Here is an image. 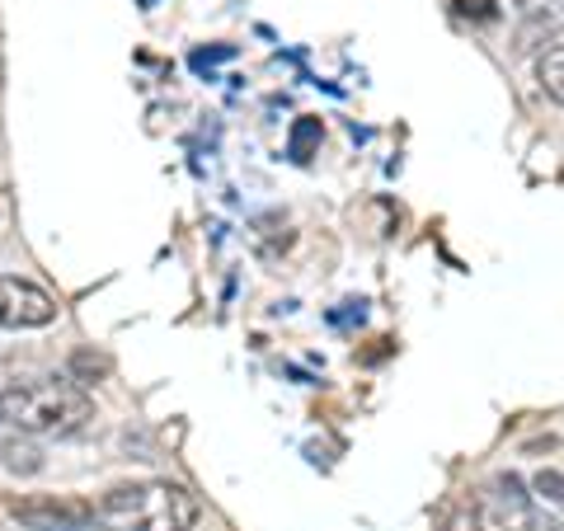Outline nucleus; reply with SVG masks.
<instances>
[{
  "instance_id": "1",
  "label": "nucleus",
  "mask_w": 564,
  "mask_h": 531,
  "mask_svg": "<svg viewBox=\"0 0 564 531\" xmlns=\"http://www.w3.org/2000/svg\"><path fill=\"white\" fill-rule=\"evenodd\" d=\"M95 414L90 395L70 377H24V381H0V423L20 429L29 437L39 433H76Z\"/></svg>"
},
{
  "instance_id": "2",
  "label": "nucleus",
  "mask_w": 564,
  "mask_h": 531,
  "mask_svg": "<svg viewBox=\"0 0 564 531\" xmlns=\"http://www.w3.org/2000/svg\"><path fill=\"white\" fill-rule=\"evenodd\" d=\"M193 522H198V499L170 480L118 485L95 503V527L104 531H188Z\"/></svg>"
},
{
  "instance_id": "3",
  "label": "nucleus",
  "mask_w": 564,
  "mask_h": 531,
  "mask_svg": "<svg viewBox=\"0 0 564 531\" xmlns=\"http://www.w3.org/2000/svg\"><path fill=\"white\" fill-rule=\"evenodd\" d=\"M6 512L24 531H90L95 527V503L66 499V494H24V499H10Z\"/></svg>"
},
{
  "instance_id": "4",
  "label": "nucleus",
  "mask_w": 564,
  "mask_h": 531,
  "mask_svg": "<svg viewBox=\"0 0 564 531\" xmlns=\"http://www.w3.org/2000/svg\"><path fill=\"white\" fill-rule=\"evenodd\" d=\"M57 321V301L29 278H0V329H43Z\"/></svg>"
},
{
  "instance_id": "5",
  "label": "nucleus",
  "mask_w": 564,
  "mask_h": 531,
  "mask_svg": "<svg viewBox=\"0 0 564 531\" xmlns=\"http://www.w3.org/2000/svg\"><path fill=\"white\" fill-rule=\"evenodd\" d=\"M437 531H485L489 518H485V503L475 499V494H452V499L437 503L433 512Z\"/></svg>"
},
{
  "instance_id": "6",
  "label": "nucleus",
  "mask_w": 564,
  "mask_h": 531,
  "mask_svg": "<svg viewBox=\"0 0 564 531\" xmlns=\"http://www.w3.org/2000/svg\"><path fill=\"white\" fill-rule=\"evenodd\" d=\"M0 466L10 475H39L47 466V456L29 433H6L0 437Z\"/></svg>"
},
{
  "instance_id": "7",
  "label": "nucleus",
  "mask_w": 564,
  "mask_h": 531,
  "mask_svg": "<svg viewBox=\"0 0 564 531\" xmlns=\"http://www.w3.org/2000/svg\"><path fill=\"white\" fill-rule=\"evenodd\" d=\"M536 80H541V90L551 95L555 104H564V43H555V47H545V52H541Z\"/></svg>"
},
{
  "instance_id": "8",
  "label": "nucleus",
  "mask_w": 564,
  "mask_h": 531,
  "mask_svg": "<svg viewBox=\"0 0 564 531\" xmlns=\"http://www.w3.org/2000/svg\"><path fill=\"white\" fill-rule=\"evenodd\" d=\"M452 10L462 14V20H475V24L499 20V0H452Z\"/></svg>"
},
{
  "instance_id": "9",
  "label": "nucleus",
  "mask_w": 564,
  "mask_h": 531,
  "mask_svg": "<svg viewBox=\"0 0 564 531\" xmlns=\"http://www.w3.org/2000/svg\"><path fill=\"white\" fill-rule=\"evenodd\" d=\"M104 371H109V362L95 358V353H76V358H70V381H80V386L104 377Z\"/></svg>"
},
{
  "instance_id": "10",
  "label": "nucleus",
  "mask_w": 564,
  "mask_h": 531,
  "mask_svg": "<svg viewBox=\"0 0 564 531\" xmlns=\"http://www.w3.org/2000/svg\"><path fill=\"white\" fill-rule=\"evenodd\" d=\"M536 494H541V499L551 503V508H564V475H560V470H541V475H536Z\"/></svg>"
},
{
  "instance_id": "11",
  "label": "nucleus",
  "mask_w": 564,
  "mask_h": 531,
  "mask_svg": "<svg viewBox=\"0 0 564 531\" xmlns=\"http://www.w3.org/2000/svg\"><path fill=\"white\" fill-rule=\"evenodd\" d=\"M315 137H321V122H315V118L296 122V132H292V155H296V161H306V151H311Z\"/></svg>"
},
{
  "instance_id": "12",
  "label": "nucleus",
  "mask_w": 564,
  "mask_h": 531,
  "mask_svg": "<svg viewBox=\"0 0 564 531\" xmlns=\"http://www.w3.org/2000/svg\"><path fill=\"white\" fill-rule=\"evenodd\" d=\"M518 10L532 20H551V14H564V0H518Z\"/></svg>"
},
{
  "instance_id": "13",
  "label": "nucleus",
  "mask_w": 564,
  "mask_h": 531,
  "mask_svg": "<svg viewBox=\"0 0 564 531\" xmlns=\"http://www.w3.org/2000/svg\"><path fill=\"white\" fill-rule=\"evenodd\" d=\"M503 531H532V527H503Z\"/></svg>"
},
{
  "instance_id": "14",
  "label": "nucleus",
  "mask_w": 564,
  "mask_h": 531,
  "mask_svg": "<svg viewBox=\"0 0 564 531\" xmlns=\"http://www.w3.org/2000/svg\"><path fill=\"white\" fill-rule=\"evenodd\" d=\"M141 6H151V0H141Z\"/></svg>"
}]
</instances>
